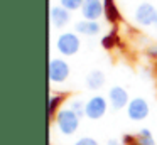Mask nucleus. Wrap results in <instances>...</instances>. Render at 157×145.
Here are the masks:
<instances>
[{
    "mask_svg": "<svg viewBox=\"0 0 157 145\" xmlns=\"http://www.w3.org/2000/svg\"><path fill=\"white\" fill-rule=\"evenodd\" d=\"M79 120H81V118H79L69 106L61 108V110L56 113V116H54V123H56L58 132H59L61 135H66V137H69V135H75L76 132H78V128H79Z\"/></svg>",
    "mask_w": 157,
    "mask_h": 145,
    "instance_id": "obj_1",
    "label": "nucleus"
},
{
    "mask_svg": "<svg viewBox=\"0 0 157 145\" xmlns=\"http://www.w3.org/2000/svg\"><path fill=\"white\" fill-rule=\"evenodd\" d=\"M79 49H81V39H79V34H76L75 30L73 32L66 30L56 37V51L61 56H75Z\"/></svg>",
    "mask_w": 157,
    "mask_h": 145,
    "instance_id": "obj_2",
    "label": "nucleus"
},
{
    "mask_svg": "<svg viewBox=\"0 0 157 145\" xmlns=\"http://www.w3.org/2000/svg\"><path fill=\"white\" fill-rule=\"evenodd\" d=\"M157 9L150 2H140L133 10V22L139 27H150L155 24Z\"/></svg>",
    "mask_w": 157,
    "mask_h": 145,
    "instance_id": "obj_3",
    "label": "nucleus"
},
{
    "mask_svg": "<svg viewBox=\"0 0 157 145\" xmlns=\"http://www.w3.org/2000/svg\"><path fill=\"white\" fill-rule=\"evenodd\" d=\"M69 73H71V67L69 64L66 63L63 57H52L49 61V67H48V76L49 81L52 84H59V83H64L68 79Z\"/></svg>",
    "mask_w": 157,
    "mask_h": 145,
    "instance_id": "obj_4",
    "label": "nucleus"
},
{
    "mask_svg": "<svg viewBox=\"0 0 157 145\" xmlns=\"http://www.w3.org/2000/svg\"><path fill=\"white\" fill-rule=\"evenodd\" d=\"M108 100L105 96L95 94L90 100H86V108H85V116L90 120H100L108 110Z\"/></svg>",
    "mask_w": 157,
    "mask_h": 145,
    "instance_id": "obj_5",
    "label": "nucleus"
},
{
    "mask_svg": "<svg viewBox=\"0 0 157 145\" xmlns=\"http://www.w3.org/2000/svg\"><path fill=\"white\" fill-rule=\"evenodd\" d=\"M127 116L133 121H142L149 116V103L144 98H132L127 105Z\"/></svg>",
    "mask_w": 157,
    "mask_h": 145,
    "instance_id": "obj_6",
    "label": "nucleus"
},
{
    "mask_svg": "<svg viewBox=\"0 0 157 145\" xmlns=\"http://www.w3.org/2000/svg\"><path fill=\"white\" fill-rule=\"evenodd\" d=\"M49 20H51V25L54 29H64L71 20V12L58 3V5L51 7V10H49Z\"/></svg>",
    "mask_w": 157,
    "mask_h": 145,
    "instance_id": "obj_7",
    "label": "nucleus"
},
{
    "mask_svg": "<svg viewBox=\"0 0 157 145\" xmlns=\"http://www.w3.org/2000/svg\"><path fill=\"white\" fill-rule=\"evenodd\" d=\"M130 98H128V93H127L125 88L122 86H113L108 90V103L110 106L113 108V110H123V108H127V105H128Z\"/></svg>",
    "mask_w": 157,
    "mask_h": 145,
    "instance_id": "obj_8",
    "label": "nucleus"
},
{
    "mask_svg": "<svg viewBox=\"0 0 157 145\" xmlns=\"http://www.w3.org/2000/svg\"><path fill=\"white\" fill-rule=\"evenodd\" d=\"M103 17V0H85L81 7V19L100 20Z\"/></svg>",
    "mask_w": 157,
    "mask_h": 145,
    "instance_id": "obj_9",
    "label": "nucleus"
},
{
    "mask_svg": "<svg viewBox=\"0 0 157 145\" xmlns=\"http://www.w3.org/2000/svg\"><path fill=\"white\" fill-rule=\"evenodd\" d=\"M75 32L79 34V36H86V37L98 36V34L101 32V24H100L98 20L81 19L75 24Z\"/></svg>",
    "mask_w": 157,
    "mask_h": 145,
    "instance_id": "obj_10",
    "label": "nucleus"
},
{
    "mask_svg": "<svg viewBox=\"0 0 157 145\" xmlns=\"http://www.w3.org/2000/svg\"><path fill=\"white\" fill-rule=\"evenodd\" d=\"M103 17L108 24L115 25L117 22H120L122 15H120L118 5H117L115 0H103Z\"/></svg>",
    "mask_w": 157,
    "mask_h": 145,
    "instance_id": "obj_11",
    "label": "nucleus"
},
{
    "mask_svg": "<svg viewBox=\"0 0 157 145\" xmlns=\"http://www.w3.org/2000/svg\"><path fill=\"white\" fill-rule=\"evenodd\" d=\"M85 83H86V88H88V90L98 91V90H101V88L105 86V74H103V71H100V69H93V71H90V73L86 74Z\"/></svg>",
    "mask_w": 157,
    "mask_h": 145,
    "instance_id": "obj_12",
    "label": "nucleus"
},
{
    "mask_svg": "<svg viewBox=\"0 0 157 145\" xmlns=\"http://www.w3.org/2000/svg\"><path fill=\"white\" fill-rule=\"evenodd\" d=\"M63 101H64V94L63 93H52L51 96H49V100H48V116H49V120H52V118L56 116V113L61 110Z\"/></svg>",
    "mask_w": 157,
    "mask_h": 145,
    "instance_id": "obj_13",
    "label": "nucleus"
},
{
    "mask_svg": "<svg viewBox=\"0 0 157 145\" xmlns=\"http://www.w3.org/2000/svg\"><path fill=\"white\" fill-rule=\"evenodd\" d=\"M137 145H157V138L152 135V132L149 128H142L135 133Z\"/></svg>",
    "mask_w": 157,
    "mask_h": 145,
    "instance_id": "obj_14",
    "label": "nucleus"
},
{
    "mask_svg": "<svg viewBox=\"0 0 157 145\" xmlns=\"http://www.w3.org/2000/svg\"><path fill=\"white\" fill-rule=\"evenodd\" d=\"M118 44H120V37H118V32H117L115 27H113L108 34H105V36L101 37V46L108 51L113 49V47H117Z\"/></svg>",
    "mask_w": 157,
    "mask_h": 145,
    "instance_id": "obj_15",
    "label": "nucleus"
},
{
    "mask_svg": "<svg viewBox=\"0 0 157 145\" xmlns=\"http://www.w3.org/2000/svg\"><path fill=\"white\" fill-rule=\"evenodd\" d=\"M68 106L71 108V110L75 111V113L78 115L79 118H83V116H85L86 101H81V100H78V98H75V100H71V101H69V105H68Z\"/></svg>",
    "mask_w": 157,
    "mask_h": 145,
    "instance_id": "obj_16",
    "label": "nucleus"
},
{
    "mask_svg": "<svg viewBox=\"0 0 157 145\" xmlns=\"http://www.w3.org/2000/svg\"><path fill=\"white\" fill-rule=\"evenodd\" d=\"M58 2H59V5L68 9L69 12H75V10H81L85 0H58Z\"/></svg>",
    "mask_w": 157,
    "mask_h": 145,
    "instance_id": "obj_17",
    "label": "nucleus"
},
{
    "mask_svg": "<svg viewBox=\"0 0 157 145\" xmlns=\"http://www.w3.org/2000/svg\"><path fill=\"white\" fill-rule=\"evenodd\" d=\"M73 145H100V143H98V140H95L93 137H79Z\"/></svg>",
    "mask_w": 157,
    "mask_h": 145,
    "instance_id": "obj_18",
    "label": "nucleus"
},
{
    "mask_svg": "<svg viewBox=\"0 0 157 145\" xmlns=\"http://www.w3.org/2000/svg\"><path fill=\"white\" fill-rule=\"evenodd\" d=\"M147 56L150 59H157V44H152V46L147 47Z\"/></svg>",
    "mask_w": 157,
    "mask_h": 145,
    "instance_id": "obj_19",
    "label": "nucleus"
},
{
    "mask_svg": "<svg viewBox=\"0 0 157 145\" xmlns=\"http://www.w3.org/2000/svg\"><path fill=\"white\" fill-rule=\"evenodd\" d=\"M106 145H122V143H120L118 140H108V142H106Z\"/></svg>",
    "mask_w": 157,
    "mask_h": 145,
    "instance_id": "obj_20",
    "label": "nucleus"
},
{
    "mask_svg": "<svg viewBox=\"0 0 157 145\" xmlns=\"http://www.w3.org/2000/svg\"><path fill=\"white\" fill-rule=\"evenodd\" d=\"M154 27H155V29H157V17H155V24H154Z\"/></svg>",
    "mask_w": 157,
    "mask_h": 145,
    "instance_id": "obj_21",
    "label": "nucleus"
},
{
    "mask_svg": "<svg viewBox=\"0 0 157 145\" xmlns=\"http://www.w3.org/2000/svg\"><path fill=\"white\" fill-rule=\"evenodd\" d=\"M155 138H157V135H155Z\"/></svg>",
    "mask_w": 157,
    "mask_h": 145,
    "instance_id": "obj_22",
    "label": "nucleus"
}]
</instances>
